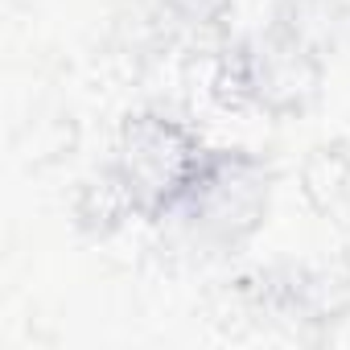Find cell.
Returning <instances> with one entry per match:
<instances>
[{
	"label": "cell",
	"mask_w": 350,
	"mask_h": 350,
	"mask_svg": "<svg viewBox=\"0 0 350 350\" xmlns=\"http://www.w3.org/2000/svg\"><path fill=\"white\" fill-rule=\"evenodd\" d=\"M268 21L317 58L334 62L350 42V0H276Z\"/></svg>",
	"instance_id": "8992f818"
},
{
	"label": "cell",
	"mask_w": 350,
	"mask_h": 350,
	"mask_svg": "<svg viewBox=\"0 0 350 350\" xmlns=\"http://www.w3.org/2000/svg\"><path fill=\"white\" fill-rule=\"evenodd\" d=\"M301 194L325 223H342L350 215V148L342 140L309 148V157L301 161Z\"/></svg>",
	"instance_id": "52a82bcc"
},
{
	"label": "cell",
	"mask_w": 350,
	"mask_h": 350,
	"mask_svg": "<svg viewBox=\"0 0 350 350\" xmlns=\"http://www.w3.org/2000/svg\"><path fill=\"white\" fill-rule=\"evenodd\" d=\"M329 62L264 21L252 33L223 38L211 66V95L227 111H256L276 124L309 116L325 95Z\"/></svg>",
	"instance_id": "7a4b0ae2"
},
{
	"label": "cell",
	"mask_w": 350,
	"mask_h": 350,
	"mask_svg": "<svg viewBox=\"0 0 350 350\" xmlns=\"http://www.w3.org/2000/svg\"><path fill=\"white\" fill-rule=\"evenodd\" d=\"M252 301L264 317L321 334L350 317V268L346 264H272L256 276Z\"/></svg>",
	"instance_id": "277c9868"
},
{
	"label": "cell",
	"mask_w": 350,
	"mask_h": 350,
	"mask_svg": "<svg viewBox=\"0 0 350 350\" xmlns=\"http://www.w3.org/2000/svg\"><path fill=\"white\" fill-rule=\"evenodd\" d=\"M70 215H75V227L91 239H111L120 235L128 223H136V202L124 186V178L116 173L111 161L95 165L87 178L79 182L75 198H70Z\"/></svg>",
	"instance_id": "5b68a950"
},
{
	"label": "cell",
	"mask_w": 350,
	"mask_h": 350,
	"mask_svg": "<svg viewBox=\"0 0 350 350\" xmlns=\"http://www.w3.org/2000/svg\"><path fill=\"white\" fill-rule=\"evenodd\" d=\"M276 165L243 144H219L206 152L186 198L157 227H169L186 252L198 260H227L243 252L272 215Z\"/></svg>",
	"instance_id": "6da1fadb"
},
{
	"label": "cell",
	"mask_w": 350,
	"mask_h": 350,
	"mask_svg": "<svg viewBox=\"0 0 350 350\" xmlns=\"http://www.w3.org/2000/svg\"><path fill=\"white\" fill-rule=\"evenodd\" d=\"M211 144L194 124L165 107H136L120 120L111 140V165L124 178L140 223H165L198 178Z\"/></svg>",
	"instance_id": "3957f363"
},
{
	"label": "cell",
	"mask_w": 350,
	"mask_h": 350,
	"mask_svg": "<svg viewBox=\"0 0 350 350\" xmlns=\"http://www.w3.org/2000/svg\"><path fill=\"white\" fill-rule=\"evenodd\" d=\"M235 0H157V17L173 38H223Z\"/></svg>",
	"instance_id": "ba28073f"
}]
</instances>
